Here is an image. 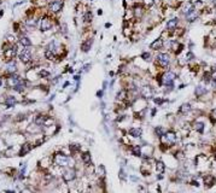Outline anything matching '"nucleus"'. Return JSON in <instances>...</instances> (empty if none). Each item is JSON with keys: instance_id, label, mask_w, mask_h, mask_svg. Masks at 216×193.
<instances>
[{"instance_id": "1", "label": "nucleus", "mask_w": 216, "mask_h": 193, "mask_svg": "<svg viewBox=\"0 0 216 193\" xmlns=\"http://www.w3.org/2000/svg\"><path fill=\"white\" fill-rule=\"evenodd\" d=\"M54 27V18H53V15L48 13V12H45L40 19H39V24H37V29L40 30V33H47L52 30Z\"/></svg>"}, {"instance_id": "2", "label": "nucleus", "mask_w": 216, "mask_h": 193, "mask_svg": "<svg viewBox=\"0 0 216 193\" xmlns=\"http://www.w3.org/2000/svg\"><path fill=\"white\" fill-rule=\"evenodd\" d=\"M1 49H3V58L5 62H8L11 59H15L17 56H18V44H10L7 41L4 42V45L1 46Z\"/></svg>"}, {"instance_id": "3", "label": "nucleus", "mask_w": 216, "mask_h": 193, "mask_svg": "<svg viewBox=\"0 0 216 193\" xmlns=\"http://www.w3.org/2000/svg\"><path fill=\"white\" fill-rule=\"evenodd\" d=\"M78 177L80 176H78L75 167H68V168L61 169V179L68 185H70L73 182H75L76 180H78Z\"/></svg>"}, {"instance_id": "4", "label": "nucleus", "mask_w": 216, "mask_h": 193, "mask_svg": "<svg viewBox=\"0 0 216 193\" xmlns=\"http://www.w3.org/2000/svg\"><path fill=\"white\" fill-rule=\"evenodd\" d=\"M47 12L51 13L53 16L61 13L64 8V0H48V3L46 5Z\"/></svg>"}, {"instance_id": "5", "label": "nucleus", "mask_w": 216, "mask_h": 193, "mask_svg": "<svg viewBox=\"0 0 216 193\" xmlns=\"http://www.w3.org/2000/svg\"><path fill=\"white\" fill-rule=\"evenodd\" d=\"M132 12H133V18L135 22H139L145 17L146 15V7L143 5V3H138V1H134L133 6H132Z\"/></svg>"}, {"instance_id": "6", "label": "nucleus", "mask_w": 216, "mask_h": 193, "mask_svg": "<svg viewBox=\"0 0 216 193\" xmlns=\"http://www.w3.org/2000/svg\"><path fill=\"white\" fill-rule=\"evenodd\" d=\"M17 57H18L19 62H21L22 64H24V65H29L30 63H33V60H34L33 52H32L30 47H23L22 49H19Z\"/></svg>"}, {"instance_id": "7", "label": "nucleus", "mask_w": 216, "mask_h": 193, "mask_svg": "<svg viewBox=\"0 0 216 193\" xmlns=\"http://www.w3.org/2000/svg\"><path fill=\"white\" fill-rule=\"evenodd\" d=\"M170 60L172 59H170L169 53H165V52H161L155 57L156 65H158L160 68H164V69H167L170 65Z\"/></svg>"}, {"instance_id": "8", "label": "nucleus", "mask_w": 216, "mask_h": 193, "mask_svg": "<svg viewBox=\"0 0 216 193\" xmlns=\"http://www.w3.org/2000/svg\"><path fill=\"white\" fill-rule=\"evenodd\" d=\"M52 167H53V158H52V156L44 157V158H41L40 160L37 162V168H39V170H41L42 172L50 171Z\"/></svg>"}, {"instance_id": "9", "label": "nucleus", "mask_w": 216, "mask_h": 193, "mask_svg": "<svg viewBox=\"0 0 216 193\" xmlns=\"http://www.w3.org/2000/svg\"><path fill=\"white\" fill-rule=\"evenodd\" d=\"M176 78V75L170 71V70H168V71H165L164 74H162L161 76V80H162V85L168 87V88H173L174 87V81Z\"/></svg>"}, {"instance_id": "10", "label": "nucleus", "mask_w": 216, "mask_h": 193, "mask_svg": "<svg viewBox=\"0 0 216 193\" xmlns=\"http://www.w3.org/2000/svg\"><path fill=\"white\" fill-rule=\"evenodd\" d=\"M162 143L161 145H174L176 143V140H178V135L174 130H165L164 135L161 138Z\"/></svg>"}, {"instance_id": "11", "label": "nucleus", "mask_w": 216, "mask_h": 193, "mask_svg": "<svg viewBox=\"0 0 216 193\" xmlns=\"http://www.w3.org/2000/svg\"><path fill=\"white\" fill-rule=\"evenodd\" d=\"M33 148H34V145H33L32 141H25V143H23V144L21 145V147H19V150H18V152H17V156L24 157V156L28 155Z\"/></svg>"}, {"instance_id": "12", "label": "nucleus", "mask_w": 216, "mask_h": 193, "mask_svg": "<svg viewBox=\"0 0 216 193\" xmlns=\"http://www.w3.org/2000/svg\"><path fill=\"white\" fill-rule=\"evenodd\" d=\"M93 42H94V39H93V36H91V37H87V39H82L81 45H80V49H81V52H83V53L90 52V49L92 48V45H93Z\"/></svg>"}, {"instance_id": "13", "label": "nucleus", "mask_w": 216, "mask_h": 193, "mask_svg": "<svg viewBox=\"0 0 216 193\" xmlns=\"http://www.w3.org/2000/svg\"><path fill=\"white\" fill-rule=\"evenodd\" d=\"M127 135H129L133 139H140L143 135V128L141 127H131L126 130Z\"/></svg>"}, {"instance_id": "14", "label": "nucleus", "mask_w": 216, "mask_h": 193, "mask_svg": "<svg viewBox=\"0 0 216 193\" xmlns=\"http://www.w3.org/2000/svg\"><path fill=\"white\" fill-rule=\"evenodd\" d=\"M127 150L131 152V155L133 157H136V158H141L143 156V147L140 145H128L127 146Z\"/></svg>"}, {"instance_id": "15", "label": "nucleus", "mask_w": 216, "mask_h": 193, "mask_svg": "<svg viewBox=\"0 0 216 193\" xmlns=\"http://www.w3.org/2000/svg\"><path fill=\"white\" fill-rule=\"evenodd\" d=\"M198 17H199V11H198V8L196 7V6H194L193 8H191L187 13H185V19H186V21H187L188 23L194 22Z\"/></svg>"}, {"instance_id": "16", "label": "nucleus", "mask_w": 216, "mask_h": 193, "mask_svg": "<svg viewBox=\"0 0 216 193\" xmlns=\"http://www.w3.org/2000/svg\"><path fill=\"white\" fill-rule=\"evenodd\" d=\"M80 162H81V163L85 167L86 165H90V164H93L91 152L90 151H81V153H80Z\"/></svg>"}, {"instance_id": "17", "label": "nucleus", "mask_w": 216, "mask_h": 193, "mask_svg": "<svg viewBox=\"0 0 216 193\" xmlns=\"http://www.w3.org/2000/svg\"><path fill=\"white\" fill-rule=\"evenodd\" d=\"M18 71V65L15 59H11L6 62V68H5V73L6 74H16Z\"/></svg>"}, {"instance_id": "18", "label": "nucleus", "mask_w": 216, "mask_h": 193, "mask_svg": "<svg viewBox=\"0 0 216 193\" xmlns=\"http://www.w3.org/2000/svg\"><path fill=\"white\" fill-rule=\"evenodd\" d=\"M81 17H82V22H83V24L88 27V25H90V24L93 22L94 15H93V11H91V8H87Z\"/></svg>"}, {"instance_id": "19", "label": "nucleus", "mask_w": 216, "mask_h": 193, "mask_svg": "<svg viewBox=\"0 0 216 193\" xmlns=\"http://www.w3.org/2000/svg\"><path fill=\"white\" fill-rule=\"evenodd\" d=\"M18 44L21 45L22 47H32V46H33V41H32V39L29 37L27 34L18 35Z\"/></svg>"}, {"instance_id": "20", "label": "nucleus", "mask_w": 216, "mask_h": 193, "mask_svg": "<svg viewBox=\"0 0 216 193\" xmlns=\"http://www.w3.org/2000/svg\"><path fill=\"white\" fill-rule=\"evenodd\" d=\"M140 97H143L145 99L153 98V89L150 86H146V85L140 87Z\"/></svg>"}, {"instance_id": "21", "label": "nucleus", "mask_w": 216, "mask_h": 193, "mask_svg": "<svg viewBox=\"0 0 216 193\" xmlns=\"http://www.w3.org/2000/svg\"><path fill=\"white\" fill-rule=\"evenodd\" d=\"M163 47H164V40L162 37L153 40V41L150 44V49H152V51H160Z\"/></svg>"}, {"instance_id": "22", "label": "nucleus", "mask_w": 216, "mask_h": 193, "mask_svg": "<svg viewBox=\"0 0 216 193\" xmlns=\"http://www.w3.org/2000/svg\"><path fill=\"white\" fill-rule=\"evenodd\" d=\"M178 24H179V18L178 17H174V18L169 19V21L167 22L165 28H167L168 32H174V30H176V27H178Z\"/></svg>"}, {"instance_id": "23", "label": "nucleus", "mask_w": 216, "mask_h": 193, "mask_svg": "<svg viewBox=\"0 0 216 193\" xmlns=\"http://www.w3.org/2000/svg\"><path fill=\"white\" fill-rule=\"evenodd\" d=\"M16 104H17V99H16V97H13V95H7V97L4 99V105L6 106V109L13 107Z\"/></svg>"}, {"instance_id": "24", "label": "nucleus", "mask_w": 216, "mask_h": 193, "mask_svg": "<svg viewBox=\"0 0 216 193\" xmlns=\"http://www.w3.org/2000/svg\"><path fill=\"white\" fill-rule=\"evenodd\" d=\"M48 115L47 114H42V112H39L35 117H34V119H33V122L34 123H36L37 126H44V122H45V119H46V117H47Z\"/></svg>"}, {"instance_id": "25", "label": "nucleus", "mask_w": 216, "mask_h": 193, "mask_svg": "<svg viewBox=\"0 0 216 193\" xmlns=\"http://www.w3.org/2000/svg\"><path fill=\"white\" fill-rule=\"evenodd\" d=\"M155 170H156V172L157 174H163L164 172V170H165V164L163 163L162 160H155Z\"/></svg>"}, {"instance_id": "26", "label": "nucleus", "mask_w": 216, "mask_h": 193, "mask_svg": "<svg viewBox=\"0 0 216 193\" xmlns=\"http://www.w3.org/2000/svg\"><path fill=\"white\" fill-rule=\"evenodd\" d=\"M94 175H97V177H105L106 175V170H105V167L103 164H99L98 167H95V172Z\"/></svg>"}, {"instance_id": "27", "label": "nucleus", "mask_w": 216, "mask_h": 193, "mask_svg": "<svg viewBox=\"0 0 216 193\" xmlns=\"http://www.w3.org/2000/svg\"><path fill=\"white\" fill-rule=\"evenodd\" d=\"M215 182H216V179H215L214 175H205V176H204V185L207 186V187L214 186Z\"/></svg>"}, {"instance_id": "28", "label": "nucleus", "mask_w": 216, "mask_h": 193, "mask_svg": "<svg viewBox=\"0 0 216 193\" xmlns=\"http://www.w3.org/2000/svg\"><path fill=\"white\" fill-rule=\"evenodd\" d=\"M205 93H207V88H205L203 85H198L197 87H196V89H194V94H196V97H198V98L203 97Z\"/></svg>"}, {"instance_id": "29", "label": "nucleus", "mask_w": 216, "mask_h": 193, "mask_svg": "<svg viewBox=\"0 0 216 193\" xmlns=\"http://www.w3.org/2000/svg\"><path fill=\"white\" fill-rule=\"evenodd\" d=\"M191 109H192V107H191V105H190L188 103H185V104H182V105L179 107V111H178V112L181 114V115H186L187 112H190Z\"/></svg>"}, {"instance_id": "30", "label": "nucleus", "mask_w": 216, "mask_h": 193, "mask_svg": "<svg viewBox=\"0 0 216 193\" xmlns=\"http://www.w3.org/2000/svg\"><path fill=\"white\" fill-rule=\"evenodd\" d=\"M153 131H155V135L158 138V139H161L164 135V133H165V129L163 127H161V126H157V127H155Z\"/></svg>"}, {"instance_id": "31", "label": "nucleus", "mask_w": 216, "mask_h": 193, "mask_svg": "<svg viewBox=\"0 0 216 193\" xmlns=\"http://www.w3.org/2000/svg\"><path fill=\"white\" fill-rule=\"evenodd\" d=\"M193 128L198 131V133H204V129H205V124L203 122H194L193 123Z\"/></svg>"}, {"instance_id": "32", "label": "nucleus", "mask_w": 216, "mask_h": 193, "mask_svg": "<svg viewBox=\"0 0 216 193\" xmlns=\"http://www.w3.org/2000/svg\"><path fill=\"white\" fill-rule=\"evenodd\" d=\"M37 75L40 78H47V77H50L51 73L46 69H37Z\"/></svg>"}, {"instance_id": "33", "label": "nucleus", "mask_w": 216, "mask_h": 193, "mask_svg": "<svg viewBox=\"0 0 216 193\" xmlns=\"http://www.w3.org/2000/svg\"><path fill=\"white\" fill-rule=\"evenodd\" d=\"M140 59L141 60H144V62H151L152 60V54H151V52H147V51H145V52H143L141 54H140Z\"/></svg>"}, {"instance_id": "34", "label": "nucleus", "mask_w": 216, "mask_h": 193, "mask_svg": "<svg viewBox=\"0 0 216 193\" xmlns=\"http://www.w3.org/2000/svg\"><path fill=\"white\" fill-rule=\"evenodd\" d=\"M30 1L37 7V6H46L47 5V3H48V0H30Z\"/></svg>"}, {"instance_id": "35", "label": "nucleus", "mask_w": 216, "mask_h": 193, "mask_svg": "<svg viewBox=\"0 0 216 193\" xmlns=\"http://www.w3.org/2000/svg\"><path fill=\"white\" fill-rule=\"evenodd\" d=\"M141 3H143V5H144L146 8H150L151 6H153L155 0H141Z\"/></svg>"}, {"instance_id": "36", "label": "nucleus", "mask_w": 216, "mask_h": 193, "mask_svg": "<svg viewBox=\"0 0 216 193\" xmlns=\"http://www.w3.org/2000/svg\"><path fill=\"white\" fill-rule=\"evenodd\" d=\"M127 177H128V176H127V175H126V172H124V170H123V169L121 168V169H120V179H121L122 181H126V180H127Z\"/></svg>"}, {"instance_id": "37", "label": "nucleus", "mask_w": 216, "mask_h": 193, "mask_svg": "<svg viewBox=\"0 0 216 193\" xmlns=\"http://www.w3.org/2000/svg\"><path fill=\"white\" fill-rule=\"evenodd\" d=\"M153 101H155L157 105H162L165 100H164V99H161V98H153Z\"/></svg>"}, {"instance_id": "38", "label": "nucleus", "mask_w": 216, "mask_h": 193, "mask_svg": "<svg viewBox=\"0 0 216 193\" xmlns=\"http://www.w3.org/2000/svg\"><path fill=\"white\" fill-rule=\"evenodd\" d=\"M97 97L98 98H102L103 97V90H98V92H97Z\"/></svg>"}, {"instance_id": "39", "label": "nucleus", "mask_w": 216, "mask_h": 193, "mask_svg": "<svg viewBox=\"0 0 216 193\" xmlns=\"http://www.w3.org/2000/svg\"><path fill=\"white\" fill-rule=\"evenodd\" d=\"M80 78H81V77L78 76V75H75V76H74V80L76 81V82H78V80H80Z\"/></svg>"}, {"instance_id": "40", "label": "nucleus", "mask_w": 216, "mask_h": 193, "mask_svg": "<svg viewBox=\"0 0 216 193\" xmlns=\"http://www.w3.org/2000/svg\"><path fill=\"white\" fill-rule=\"evenodd\" d=\"M191 184H192V186H199L197 181H192V182H191Z\"/></svg>"}, {"instance_id": "41", "label": "nucleus", "mask_w": 216, "mask_h": 193, "mask_svg": "<svg viewBox=\"0 0 216 193\" xmlns=\"http://www.w3.org/2000/svg\"><path fill=\"white\" fill-rule=\"evenodd\" d=\"M110 27H111L110 23H106V24H105V28H110Z\"/></svg>"}, {"instance_id": "42", "label": "nucleus", "mask_w": 216, "mask_h": 193, "mask_svg": "<svg viewBox=\"0 0 216 193\" xmlns=\"http://www.w3.org/2000/svg\"><path fill=\"white\" fill-rule=\"evenodd\" d=\"M98 15H103V11H102V10H100V8H99V10H98Z\"/></svg>"}, {"instance_id": "43", "label": "nucleus", "mask_w": 216, "mask_h": 193, "mask_svg": "<svg viewBox=\"0 0 216 193\" xmlns=\"http://www.w3.org/2000/svg\"><path fill=\"white\" fill-rule=\"evenodd\" d=\"M212 4H214V6L216 7V0H212Z\"/></svg>"}, {"instance_id": "44", "label": "nucleus", "mask_w": 216, "mask_h": 193, "mask_svg": "<svg viewBox=\"0 0 216 193\" xmlns=\"http://www.w3.org/2000/svg\"><path fill=\"white\" fill-rule=\"evenodd\" d=\"M133 1H138V0H133Z\"/></svg>"}]
</instances>
